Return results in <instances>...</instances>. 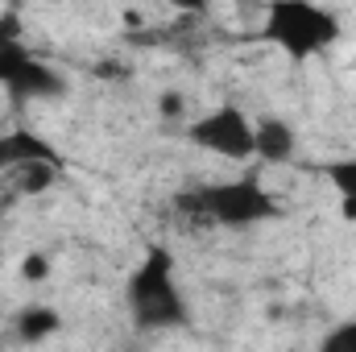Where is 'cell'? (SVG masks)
I'll return each mask as SVG.
<instances>
[{"instance_id":"obj_1","label":"cell","mask_w":356,"mask_h":352,"mask_svg":"<svg viewBox=\"0 0 356 352\" xmlns=\"http://www.w3.org/2000/svg\"><path fill=\"white\" fill-rule=\"evenodd\" d=\"M340 38H344V21L319 0H266L261 4V42L294 63L336 50Z\"/></svg>"},{"instance_id":"obj_2","label":"cell","mask_w":356,"mask_h":352,"mask_svg":"<svg viewBox=\"0 0 356 352\" xmlns=\"http://www.w3.org/2000/svg\"><path fill=\"white\" fill-rule=\"evenodd\" d=\"M124 298H129L133 323L145 332H170V328H182L191 319V303L178 286V262L162 245L149 249L141 257V265L129 273Z\"/></svg>"},{"instance_id":"obj_3","label":"cell","mask_w":356,"mask_h":352,"mask_svg":"<svg viewBox=\"0 0 356 352\" xmlns=\"http://www.w3.org/2000/svg\"><path fill=\"white\" fill-rule=\"evenodd\" d=\"M175 207L182 216L199 220V224H216V228H253L277 220L282 207L257 178H232V182H211V186H195L186 195H178Z\"/></svg>"},{"instance_id":"obj_4","label":"cell","mask_w":356,"mask_h":352,"mask_svg":"<svg viewBox=\"0 0 356 352\" xmlns=\"http://www.w3.org/2000/svg\"><path fill=\"white\" fill-rule=\"evenodd\" d=\"M0 91H8L21 104L25 99H58V95H67V75L25 46L21 25H17L13 13L0 17Z\"/></svg>"},{"instance_id":"obj_5","label":"cell","mask_w":356,"mask_h":352,"mask_svg":"<svg viewBox=\"0 0 356 352\" xmlns=\"http://www.w3.org/2000/svg\"><path fill=\"white\" fill-rule=\"evenodd\" d=\"M186 141L203 154H216L224 162H253L257 141H253V116L236 104H220L186 125Z\"/></svg>"},{"instance_id":"obj_6","label":"cell","mask_w":356,"mask_h":352,"mask_svg":"<svg viewBox=\"0 0 356 352\" xmlns=\"http://www.w3.org/2000/svg\"><path fill=\"white\" fill-rule=\"evenodd\" d=\"M29 162H54V166H63V154L54 150V141H46L33 129H8V133H0V175H8L17 166H29Z\"/></svg>"},{"instance_id":"obj_7","label":"cell","mask_w":356,"mask_h":352,"mask_svg":"<svg viewBox=\"0 0 356 352\" xmlns=\"http://www.w3.org/2000/svg\"><path fill=\"white\" fill-rule=\"evenodd\" d=\"M253 141H257V158L261 162H290L298 154V133L290 129V120L282 116H261L253 120Z\"/></svg>"},{"instance_id":"obj_8","label":"cell","mask_w":356,"mask_h":352,"mask_svg":"<svg viewBox=\"0 0 356 352\" xmlns=\"http://www.w3.org/2000/svg\"><path fill=\"white\" fill-rule=\"evenodd\" d=\"M13 328H17V336H21L25 344H42V340H50V336L63 328V315H58V307L33 303V307H21V311H17Z\"/></svg>"},{"instance_id":"obj_9","label":"cell","mask_w":356,"mask_h":352,"mask_svg":"<svg viewBox=\"0 0 356 352\" xmlns=\"http://www.w3.org/2000/svg\"><path fill=\"white\" fill-rule=\"evenodd\" d=\"M58 175H63V166H54V162H29V166L8 170L13 186H17V195H42L46 186L58 182Z\"/></svg>"},{"instance_id":"obj_10","label":"cell","mask_w":356,"mask_h":352,"mask_svg":"<svg viewBox=\"0 0 356 352\" xmlns=\"http://www.w3.org/2000/svg\"><path fill=\"white\" fill-rule=\"evenodd\" d=\"M327 178H332V186L340 191L344 211L356 216V158H340V162H332V166H327Z\"/></svg>"},{"instance_id":"obj_11","label":"cell","mask_w":356,"mask_h":352,"mask_svg":"<svg viewBox=\"0 0 356 352\" xmlns=\"http://www.w3.org/2000/svg\"><path fill=\"white\" fill-rule=\"evenodd\" d=\"M319 349H323V352H356V319L336 323V328L319 340Z\"/></svg>"},{"instance_id":"obj_12","label":"cell","mask_w":356,"mask_h":352,"mask_svg":"<svg viewBox=\"0 0 356 352\" xmlns=\"http://www.w3.org/2000/svg\"><path fill=\"white\" fill-rule=\"evenodd\" d=\"M50 269H54V265H50V257H46L42 249H29V253L21 257V278H25L29 286H42V282L50 278Z\"/></svg>"},{"instance_id":"obj_13","label":"cell","mask_w":356,"mask_h":352,"mask_svg":"<svg viewBox=\"0 0 356 352\" xmlns=\"http://www.w3.org/2000/svg\"><path fill=\"white\" fill-rule=\"evenodd\" d=\"M158 112H162V120H182L186 116V95L178 88H166L162 99H158Z\"/></svg>"},{"instance_id":"obj_14","label":"cell","mask_w":356,"mask_h":352,"mask_svg":"<svg viewBox=\"0 0 356 352\" xmlns=\"http://www.w3.org/2000/svg\"><path fill=\"white\" fill-rule=\"evenodd\" d=\"M166 4H170L175 13H186V17H195V13H203L211 0H166Z\"/></svg>"},{"instance_id":"obj_15","label":"cell","mask_w":356,"mask_h":352,"mask_svg":"<svg viewBox=\"0 0 356 352\" xmlns=\"http://www.w3.org/2000/svg\"><path fill=\"white\" fill-rule=\"evenodd\" d=\"M253 4H257V0H236V8H253Z\"/></svg>"},{"instance_id":"obj_16","label":"cell","mask_w":356,"mask_h":352,"mask_svg":"<svg viewBox=\"0 0 356 352\" xmlns=\"http://www.w3.org/2000/svg\"><path fill=\"white\" fill-rule=\"evenodd\" d=\"M0 220H4V203H0Z\"/></svg>"}]
</instances>
